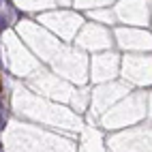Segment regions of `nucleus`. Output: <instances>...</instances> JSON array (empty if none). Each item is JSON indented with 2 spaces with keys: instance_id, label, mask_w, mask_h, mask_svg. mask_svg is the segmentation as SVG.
<instances>
[{
  "instance_id": "obj_1",
  "label": "nucleus",
  "mask_w": 152,
  "mask_h": 152,
  "mask_svg": "<svg viewBox=\"0 0 152 152\" xmlns=\"http://www.w3.org/2000/svg\"><path fill=\"white\" fill-rule=\"evenodd\" d=\"M0 94H2V79H0Z\"/></svg>"
}]
</instances>
